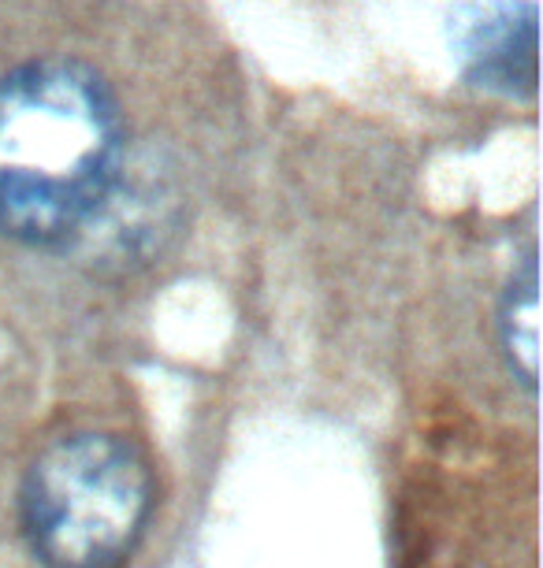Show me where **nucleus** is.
Listing matches in <instances>:
<instances>
[{
    "label": "nucleus",
    "instance_id": "obj_1",
    "mask_svg": "<svg viewBox=\"0 0 543 568\" xmlns=\"http://www.w3.org/2000/svg\"><path fill=\"white\" fill-rule=\"evenodd\" d=\"M123 115L109 82L79 60H30L0 79V234L71 239L112 194Z\"/></svg>",
    "mask_w": 543,
    "mask_h": 568
},
{
    "label": "nucleus",
    "instance_id": "obj_2",
    "mask_svg": "<svg viewBox=\"0 0 543 568\" xmlns=\"http://www.w3.org/2000/svg\"><path fill=\"white\" fill-rule=\"evenodd\" d=\"M149 517V471L120 438L79 432L34 457L23 520L52 568H120Z\"/></svg>",
    "mask_w": 543,
    "mask_h": 568
},
{
    "label": "nucleus",
    "instance_id": "obj_3",
    "mask_svg": "<svg viewBox=\"0 0 543 568\" xmlns=\"http://www.w3.org/2000/svg\"><path fill=\"white\" fill-rule=\"evenodd\" d=\"M454 45L465 74L481 90L529 98L536 90V4L532 0H495L476 4L457 19Z\"/></svg>",
    "mask_w": 543,
    "mask_h": 568
},
{
    "label": "nucleus",
    "instance_id": "obj_4",
    "mask_svg": "<svg viewBox=\"0 0 543 568\" xmlns=\"http://www.w3.org/2000/svg\"><path fill=\"white\" fill-rule=\"evenodd\" d=\"M503 346L510 357V368L517 379L532 387L536 383V361H540V278H536V256H525L521 272L514 275L503 302Z\"/></svg>",
    "mask_w": 543,
    "mask_h": 568
}]
</instances>
